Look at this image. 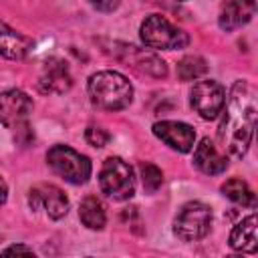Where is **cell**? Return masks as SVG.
Segmentation results:
<instances>
[{"instance_id":"cell-1","label":"cell","mask_w":258,"mask_h":258,"mask_svg":"<svg viewBox=\"0 0 258 258\" xmlns=\"http://www.w3.org/2000/svg\"><path fill=\"white\" fill-rule=\"evenodd\" d=\"M224 119L218 127L222 147L234 155L244 157L256 125V91L246 81H236L224 103Z\"/></svg>"},{"instance_id":"cell-2","label":"cell","mask_w":258,"mask_h":258,"mask_svg":"<svg viewBox=\"0 0 258 258\" xmlns=\"http://www.w3.org/2000/svg\"><path fill=\"white\" fill-rule=\"evenodd\" d=\"M87 91L91 103L103 111H121L133 101L131 83L117 71H99L91 75Z\"/></svg>"},{"instance_id":"cell-3","label":"cell","mask_w":258,"mask_h":258,"mask_svg":"<svg viewBox=\"0 0 258 258\" xmlns=\"http://www.w3.org/2000/svg\"><path fill=\"white\" fill-rule=\"evenodd\" d=\"M46 161L50 169L69 183L81 185L91 177L93 167H91L89 157L75 151L69 145H52L46 153Z\"/></svg>"},{"instance_id":"cell-4","label":"cell","mask_w":258,"mask_h":258,"mask_svg":"<svg viewBox=\"0 0 258 258\" xmlns=\"http://www.w3.org/2000/svg\"><path fill=\"white\" fill-rule=\"evenodd\" d=\"M141 40L149 48H161V50H173L183 48L189 44L187 32L173 26L165 16L161 14H149L141 24Z\"/></svg>"},{"instance_id":"cell-5","label":"cell","mask_w":258,"mask_h":258,"mask_svg":"<svg viewBox=\"0 0 258 258\" xmlns=\"http://www.w3.org/2000/svg\"><path fill=\"white\" fill-rule=\"evenodd\" d=\"M101 191L113 200H129L135 194V177L133 169L121 157H107L101 173H99Z\"/></svg>"},{"instance_id":"cell-6","label":"cell","mask_w":258,"mask_h":258,"mask_svg":"<svg viewBox=\"0 0 258 258\" xmlns=\"http://www.w3.org/2000/svg\"><path fill=\"white\" fill-rule=\"evenodd\" d=\"M212 228V210L204 202H187L173 220V232L183 242H198Z\"/></svg>"},{"instance_id":"cell-7","label":"cell","mask_w":258,"mask_h":258,"mask_svg":"<svg viewBox=\"0 0 258 258\" xmlns=\"http://www.w3.org/2000/svg\"><path fill=\"white\" fill-rule=\"evenodd\" d=\"M189 103L202 119H218L226 103V89L212 79L198 81L189 91Z\"/></svg>"},{"instance_id":"cell-8","label":"cell","mask_w":258,"mask_h":258,"mask_svg":"<svg viewBox=\"0 0 258 258\" xmlns=\"http://www.w3.org/2000/svg\"><path fill=\"white\" fill-rule=\"evenodd\" d=\"M32 113V99L20 89H8L0 93V125L18 129L28 121Z\"/></svg>"},{"instance_id":"cell-9","label":"cell","mask_w":258,"mask_h":258,"mask_svg":"<svg viewBox=\"0 0 258 258\" xmlns=\"http://www.w3.org/2000/svg\"><path fill=\"white\" fill-rule=\"evenodd\" d=\"M28 204L32 210H42L48 218L58 220L69 212V198L54 183H36L28 194Z\"/></svg>"},{"instance_id":"cell-10","label":"cell","mask_w":258,"mask_h":258,"mask_svg":"<svg viewBox=\"0 0 258 258\" xmlns=\"http://www.w3.org/2000/svg\"><path fill=\"white\" fill-rule=\"evenodd\" d=\"M155 137H159L163 143H167L171 149L179 153H187L194 149L196 143V131L191 125L181 121H157L153 125Z\"/></svg>"},{"instance_id":"cell-11","label":"cell","mask_w":258,"mask_h":258,"mask_svg":"<svg viewBox=\"0 0 258 258\" xmlns=\"http://www.w3.org/2000/svg\"><path fill=\"white\" fill-rule=\"evenodd\" d=\"M123 48H119L121 52L117 54L119 60H123L127 67L143 73V75H151V77H165L167 75V64L153 52L137 48L133 44H121Z\"/></svg>"},{"instance_id":"cell-12","label":"cell","mask_w":258,"mask_h":258,"mask_svg":"<svg viewBox=\"0 0 258 258\" xmlns=\"http://www.w3.org/2000/svg\"><path fill=\"white\" fill-rule=\"evenodd\" d=\"M71 85H73V77H71V71L62 58L52 56V58H46L42 62L40 77H38L40 91L60 95V93H67L71 89Z\"/></svg>"},{"instance_id":"cell-13","label":"cell","mask_w":258,"mask_h":258,"mask_svg":"<svg viewBox=\"0 0 258 258\" xmlns=\"http://www.w3.org/2000/svg\"><path fill=\"white\" fill-rule=\"evenodd\" d=\"M254 14H256V2L254 0H230L222 6L218 24L222 30L230 32V30H236V28L248 24Z\"/></svg>"},{"instance_id":"cell-14","label":"cell","mask_w":258,"mask_h":258,"mask_svg":"<svg viewBox=\"0 0 258 258\" xmlns=\"http://www.w3.org/2000/svg\"><path fill=\"white\" fill-rule=\"evenodd\" d=\"M194 165L206 175H218V173L226 171L228 159H226V155H222L216 149V145L208 137H204L200 141V145H196V149H194Z\"/></svg>"},{"instance_id":"cell-15","label":"cell","mask_w":258,"mask_h":258,"mask_svg":"<svg viewBox=\"0 0 258 258\" xmlns=\"http://www.w3.org/2000/svg\"><path fill=\"white\" fill-rule=\"evenodd\" d=\"M230 246L236 252L254 254L258 250V218L256 214H250L240 224L234 226L230 234Z\"/></svg>"},{"instance_id":"cell-16","label":"cell","mask_w":258,"mask_h":258,"mask_svg":"<svg viewBox=\"0 0 258 258\" xmlns=\"http://www.w3.org/2000/svg\"><path fill=\"white\" fill-rule=\"evenodd\" d=\"M30 48H32V44L24 34H20L14 28H10L8 24L0 22V54L2 56L20 60L28 54Z\"/></svg>"},{"instance_id":"cell-17","label":"cell","mask_w":258,"mask_h":258,"mask_svg":"<svg viewBox=\"0 0 258 258\" xmlns=\"http://www.w3.org/2000/svg\"><path fill=\"white\" fill-rule=\"evenodd\" d=\"M79 218L81 222L89 228V230H103L105 224H107V214H105V208L101 204V200L89 196L81 202L79 206Z\"/></svg>"},{"instance_id":"cell-18","label":"cell","mask_w":258,"mask_h":258,"mask_svg":"<svg viewBox=\"0 0 258 258\" xmlns=\"http://www.w3.org/2000/svg\"><path fill=\"white\" fill-rule=\"evenodd\" d=\"M222 194L228 200H232L234 204H238V206H246V208H254L256 206V194L240 177H230L228 181H224L222 183Z\"/></svg>"},{"instance_id":"cell-19","label":"cell","mask_w":258,"mask_h":258,"mask_svg":"<svg viewBox=\"0 0 258 258\" xmlns=\"http://www.w3.org/2000/svg\"><path fill=\"white\" fill-rule=\"evenodd\" d=\"M206 71H208V62L198 54L183 56L177 64V75L181 81H196V79L204 77Z\"/></svg>"},{"instance_id":"cell-20","label":"cell","mask_w":258,"mask_h":258,"mask_svg":"<svg viewBox=\"0 0 258 258\" xmlns=\"http://www.w3.org/2000/svg\"><path fill=\"white\" fill-rule=\"evenodd\" d=\"M141 181H143V189L147 194H155L163 183V173L157 165L145 163V165H141Z\"/></svg>"},{"instance_id":"cell-21","label":"cell","mask_w":258,"mask_h":258,"mask_svg":"<svg viewBox=\"0 0 258 258\" xmlns=\"http://www.w3.org/2000/svg\"><path fill=\"white\" fill-rule=\"evenodd\" d=\"M85 139H87V143L93 145V147H105V145L109 143L111 135H109L105 129L91 125V127H87V131H85Z\"/></svg>"},{"instance_id":"cell-22","label":"cell","mask_w":258,"mask_h":258,"mask_svg":"<svg viewBox=\"0 0 258 258\" xmlns=\"http://www.w3.org/2000/svg\"><path fill=\"white\" fill-rule=\"evenodd\" d=\"M93 8L101 10V12H113L117 10V6L121 4V0H87Z\"/></svg>"},{"instance_id":"cell-23","label":"cell","mask_w":258,"mask_h":258,"mask_svg":"<svg viewBox=\"0 0 258 258\" xmlns=\"http://www.w3.org/2000/svg\"><path fill=\"white\" fill-rule=\"evenodd\" d=\"M2 254L4 256L6 254H32V248H28V246H10V248L2 250Z\"/></svg>"},{"instance_id":"cell-24","label":"cell","mask_w":258,"mask_h":258,"mask_svg":"<svg viewBox=\"0 0 258 258\" xmlns=\"http://www.w3.org/2000/svg\"><path fill=\"white\" fill-rule=\"evenodd\" d=\"M6 196H8V185H6V181L0 177V206L6 202Z\"/></svg>"},{"instance_id":"cell-25","label":"cell","mask_w":258,"mask_h":258,"mask_svg":"<svg viewBox=\"0 0 258 258\" xmlns=\"http://www.w3.org/2000/svg\"><path fill=\"white\" fill-rule=\"evenodd\" d=\"M179 2H183V0H179Z\"/></svg>"}]
</instances>
